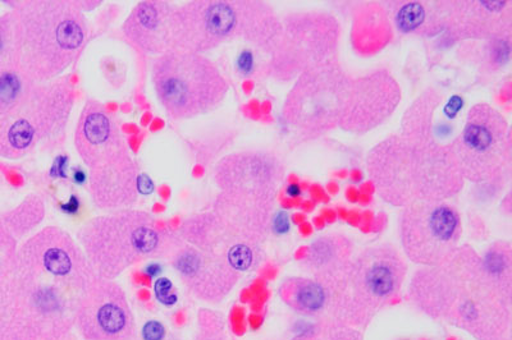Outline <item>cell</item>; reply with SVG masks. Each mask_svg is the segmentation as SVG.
Listing matches in <instances>:
<instances>
[{
    "instance_id": "7a4b0ae2",
    "label": "cell",
    "mask_w": 512,
    "mask_h": 340,
    "mask_svg": "<svg viewBox=\"0 0 512 340\" xmlns=\"http://www.w3.org/2000/svg\"><path fill=\"white\" fill-rule=\"evenodd\" d=\"M408 300L424 315L475 339L496 340L510 334L512 294L493 282L482 256L468 245L457 248L440 265L416 270Z\"/></svg>"
},
{
    "instance_id": "f35d334b",
    "label": "cell",
    "mask_w": 512,
    "mask_h": 340,
    "mask_svg": "<svg viewBox=\"0 0 512 340\" xmlns=\"http://www.w3.org/2000/svg\"><path fill=\"white\" fill-rule=\"evenodd\" d=\"M173 321H175V325L178 326V328H181V326H184L187 321V316L185 311H177L175 315H173Z\"/></svg>"
},
{
    "instance_id": "9a60e30c",
    "label": "cell",
    "mask_w": 512,
    "mask_h": 340,
    "mask_svg": "<svg viewBox=\"0 0 512 340\" xmlns=\"http://www.w3.org/2000/svg\"><path fill=\"white\" fill-rule=\"evenodd\" d=\"M461 234V215L446 201L415 202L402 210V248L414 264H442L460 247Z\"/></svg>"
},
{
    "instance_id": "52a82bcc",
    "label": "cell",
    "mask_w": 512,
    "mask_h": 340,
    "mask_svg": "<svg viewBox=\"0 0 512 340\" xmlns=\"http://www.w3.org/2000/svg\"><path fill=\"white\" fill-rule=\"evenodd\" d=\"M77 154L89 168L90 194L100 209L128 210L139 194V173L120 123L98 100L86 101L75 133Z\"/></svg>"
},
{
    "instance_id": "d590c367",
    "label": "cell",
    "mask_w": 512,
    "mask_h": 340,
    "mask_svg": "<svg viewBox=\"0 0 512 340\" xmlns=\"http://www.w3.org/2000/svg\"><path fill=\"white\" fill-rule=\"evenodd\" d=\"M9 294L0 293V339H2L4 326H6Z\"/></svg>"
},
{
    "instance_id": "4fadbf2b",
    "label": "cell",
    "mask_w": 512,
    "mask_h": 340,
    "mask_svg": "<svg viewBox=\"0 0 512 340\" xmlns=\"http://www.w3.org/2000/svg\"><path fill=\"white\" fill-rule=\"evenodd\" d=\"M448 147L464 179L478 185H504L509 179L511 130L505 117L491 105H474Z\"/></svg>"
},
{
    "instance_id": "3957f363",
    "label": "cell",
    "mask_w": 512,
    "mask_h": 340,
    "mask_svg": "<svg viewBox=\"0 0 512 340\" xmlns=\"http://www.w3.org/2000/svg\"><path fill=\"white\" fill-rule=\"evenodd\" d=\"M368 173L382 199L399 208L446 201L465 183L450 147L402 133L374 146L368 155Z\"/></svg>"
},
{
    "instance_id": "d4e9b609",
    "label": "cell",
    "mask_w": 512,
    "mask_h": 340,
    "mask_svg": "<svg viewBox=\"0 0 512 340\" xmlns=\"http://www.w3.org/2000/svg\"><path fill=\"white\" fill-rule=\"evenodd\" d=\"M392 27L404 35L432 36L445 31V4L396 2L384 6Z\"/></svg>"
},
{
    "instance_id": "5bb4252c",
    "label": "cell",
    "mask_w": 512,
    "mask_h": 340,
    "mask_svg": "<svg viewBox=\"0 0 512 340\" xmlns=\"http://www.w3.org/2000/svg\"><path fill=\"white\" fill-rule=\"evenodd\" d=\"M340 38V24L327 13H296L287 17L267 54L264 72L274 80H294L310 68L335 59Z\"/></svg>"
},
{
    "instance_id": "836d02e7",
    "label": "cell",
    "mask_w": 512,
    "mask_h": 340,
    "mask_svg": "<svg viewBox=\"0 0 512 340\" xmlns=\"http://www.w3.org/2000/svg\"><path fill=\"white\" fill-rule=\"evenodd\" d=\"M166 335V329L157 320L149 321L143 328L144 340H163Z\"/></svg>"
},
{
    "instance_id": "e0dca14e",
    "label": "cell",
    "mask_w": 512,
    "mask_h": 340,
    "mask_svg": "<svg viewBox=\"0 0 512 340\" xmlns=\"http://www.w3.org/2000/svg\"><path fill=\"white\" fill-rule=\"evenodd\" d=\"M285 178V168L276 155L264 151H241L226 156L214 169L222 192L276 201Z\"/></svg>"
},
{
    "instance_id": "30bf717a",
    "label": "cell",
    "mask_w": 512,
    "mask_h": 340,
    "mask_svg": "<svg viewBox=\"0 0 512 340\" xmlns=\"http://www.w3.org/2000/svg\"><path fill=\"white\" fill-rule=\"evenodd\" d=\"M406 275L408 264L396 247L383 243L365 248L352 259L332 319L360 332L367 329L399 296Z\"/></svg>"
},
{
    "instance_id": "74e56055",
    "label": "cell",
    "mask_w": 512,
    "mask_h": 340,
    "mask_svg": "<svg viewBox=\"0 0 512 340\" xmlns=\"http://www.w3.org/2000/svg\"><path fill=\"white\" fill-rule=\"evenodd\" d=\"M135 282L137 284H141V286L149 287L152 284V277L148 274L144 273H135L134 275Z\"/></svg>"
},
{
    "instance_id": "f1b7e54d",
    "label": "cell",
    "mask_w": 512,
    "mask_h": 340,
    "mask_svg": "<svg viewBox=\"0 0 512 340\" xmlns=\"http://www.w3.org/2000/svg\"><path fill=\"white\" fill-rule=\"evenodd\" d=\"M17 255V240L0 220V293L11 292L17 269Z\"/></svg>"
},
{
    "instance_id": "83f0119b",
    "label": "cell",
    "mask_w": 512,
    "mask_h": 340,
    "mask_svg": "<svg viewBox=\"0 0 512 340\" xmlns=\"http://www.w3.org/2000/svg\"><path fill=\"white\" fill-rule=\"evenodd\" d=\"M44 217L45 208L43 201H41L39 196H30L26 197V200L2 222L18 241V238L34 231V228L43 222Z\"/></svg>"
},
{
    "instance_id": "6da1fadb",
    "label": "cell",
    "mask_w": 512,
    "mask_h": 340,
    "mask_svg": "<svg viewBox=\"0 0 512 340\" xmlns=\"http://www.w3.org/2000/svg\"><path fill=\"white\" fill-rule=\"evenodd\" d=\"M96 277L70 233L41 229L18 247L0 340H75L77 312Z\"/></svg>"
},
{
    "instance_id": "60d3db41",
    "label": "cell",
    "mask_w": 512,
    "mask_h": 340,
    "mask_svg": "<svg viewBox=\"0 0 512 340\" xmlns=\"http://www.w3.org/2000/svg\"><path fill=\"white\" fill-rule=\"evenodd\" d=\"M249 321L251 328L258 329L259 326L262 325L263 319L259 315H251Z\"/></svg>"
},
{
    "instance_id": "8992f818",
    "label": "cell",
    "mask_w": 512,
    "mask_h": 340,
    "mask_svg": "<svg viewBox=\"0 0 512 340\" xmlns=\"http://www.w3.org/2000/svg\"><path fill=\"white\" fill-rule=\"evenodd\" d=\"M281 29L282 21L268 3L192 0L176 7L172 49L205 54L241 40L268 54Z\"/></svg>"
},
{
    "instance_id": "d6986e66",
    "label": "cell",
    "mask_w": 512,
    "mask_h": 340,
    "mask_svg": "<svg viewBox=\"0 0 512 340\" xmlns=\"http://www.w3.org/2000/svg\"><path fill=\"white\" fill-rule=\"evenodd\" d=\"M169 259L189 291L205 302H221L241 278L221 257L185 241Z\"/></svg>"
},
{
    "instance_id": "d6a6232c",
    "label": "cell",
    "mask_w": 512,
    "mask_h": 340,
    "mask_svg": "<svg viewBox=\"0 0 512 340\" xmlns=\"http://www.w3.org/2000/svg\"><path fill=\"white\" fill-rule=\"evenodd\" d=\"M198 340H226L224 326L222 325H204L200 326Z\"/></svg>"
},
{
    "instance_id": "ffe728a7",
    "label": "cell",
    "mask_w": 512,
    "mask_h": 340,
    "mask_svg": "<svg viewBox=\"0 0 512 340\" xmlns=\"http://www.w3.org/2000/svg\"><path fill=\"white\" fill-rule=\"evenodd\" d=\"M445 31L452 40L486 41L511 34L510 2H448Z\"/></svg>"
},
{
    "instance_id": "b9f144b4",
    "label": "cell",
    "mask_w": 512,
    "mask_h": 340,
    "mask_svg": "<svg viewBox=\"0 0 512 340\" xmlns=\"http://www.w3.org/2000/svg\"><path fill=\"white\" fill-rule=\"evenodd\" d=\"M137 297H139L140 301L149 302L150 298H152V294L148 289H140L139 293H137Z\"/></svg>"
},
{
    "instance_id": "ab89813d",
    "label": "cell",
    "mask_w": 512,
    "mask_h": 340,
    "mask_svg": "<svg viewBox=\"0 0 512 340\" xmlns=\"http://www.w3.org/2000/svg\"><path fill=\"white\" fill-rule=\"evenodd\" d=\"M286 194L290 197H297L301 194V187L297 183H291L286 187Z\"/></svg>"
},
{
    "instance_id": "ac0fdd59",
    "label": "cell",
    "mask_w": 512,
    "mask_h": 340,
    "mask_svg": "<svg viewBox=\"0 0 512 340\" xmlns=\"http://www.w3.org/2000/svg\"><path fill=\"white\" fill-rule=\"evenodd\" d=\"M401 101V89L390 72L376 71L354 77L349 104L340 128L364 135L381 126Z\"/></svg>"
},
{
    "instance_id": "8d00e7d4",
    "label": "cell",
    "mask_w": 512,
    "mask_h": 340,
    "mask_svg": "<svg viewBox=\"0 0 512 340\" xmlns=\"http://www.w3.org/2000/svg\"><path fill=\"white\" fill-rule=\"evenodd\" d=\"M272 223L278 232H286L288 231V228H290V225H288V218L283 213L277 214L276 219H274Z\"/></svg>"
},
{
    "instance_id": "8fae6325",
    "label": "cell",
    "mask_w": 512,
    "mask_h": 340,
    "mask_svg": "<svg viewBox=\"0 0 512 340\" xmlns=\"http://www.w3.org/2000/svg\"><path fill=\"white\" fill-rule=\"evenodd\" d=\"M152 80L160 105L173 121H187L219 108L228 94L221 71L204 54L172 49L155 58Z\"/></svg>"
},
{
    "instance_id": "2e32d148",
    "label": "cell",
    "mask_w": 512,
    "mask_h": 340,
    "mask_svg": "<svg viewBox=\"0 0 512 340\" xmlns=\"http://www.w3.org/2000/svg\"><path fill=\"white\" fill-rule=\"evenodd\" d=\"M77 332L86 340H135L134 315L123 289L113 280L96 277L82 297Z\"/></svg>"
},
{
    "instance_id": "4316f807",
    "label": "cell",
    "mask_w": 512,
    "mask_h": 340,
    "mask_svg": "<svg viewBox=\"0 0 512 340\" xmlns=\"http://www.w3.org/2000/svg\"><path fill=\"white\" fill-rule=\"evenodd\" d=\"M484 269L493 282L512 294V248L509 242H495L482 256Z\"/></svg>"
},
{
    "instance_id": "44dd1931",
    "label": "cell",
    "mask_w": 512,
    "mask_h": 340,
    "mask_svg": "<svg viewBox=\"0 0 512 340\" xmlns=\"http://www.w3.org/2000/svg\"><path fill=\"white\" fill-rule=\"evenodd\" d=\"M464 101L459 95L446 98L434 90L419 96L405 114L402 135L415 139L443 144V140H455L456 119L463 110ZM446 146V145H445Z\"/></svg>"
},
{
    "instance_id": "603a6c76",
    "label": "cell",
    "mask_w": 512,
    "mask_h": 340,
    "mask_svg": "<svg viewBox=\"0 0 512 340\" xmlns=\"http://www.w3.org/2000/svg\"><path fill=\"white\" fill-rule=\"evenodd\" d=\"M354 259V245L344 234L331 233L319 237L306 248L303 269L309 278L320 282L342 284Z\"/></svg>"
},
{
    "instance_id": "e575fe53",
    "label": "cell",
    "mask_w": 512,
    "mask_h": 340,
    "mask_svg": "<svg viewBox=\"0 0 512 340\" xmlns=\"http://www.w3.org/2000/svg\"><path fill=\"white\" fill-rule=\"evenodd\" d=\"M231 324L233 333L242 335L246 332L245 310L236 306L231 312Z\"/></svg>"
},
{
    "instance_id": "7bdbcfd3",
    "label": "cell",
    "mask_w": 512,
    "mask_h": 340,
    "mask_svg": "<svg viewBox=\"0 0 512 340\" xmlns=\"http://www.w3.org/2000/svg\"><path fill=\"white\" fill-rule=\"evenodd\" d=\"M496 340H511L510 334H506V335H504V337H502L500 339H496Z\"/></svg>"
},
{
    "instance_id": "ba28073f",
    "label": "cell",
    "mask_w": 512,
    "mask_h": 340,
    "mask_svg": "<svg viewBox=\"0 0 512 340\" xmlns=\"http://www.w3.org/2000/svg\"><path fill=\"white\" fill-rule=\"evenodd\" d=\"M182 237L140 210L96 217L77 233V242L98 277L113 280L146 260L171 257Z\"/></svg>"
},
{
    "instance_id": "cb8c5ba5",
    "label": "cell",
    "mask_w": 512,
    "mask_h": 340,
    "mask_svg": "<svg viewBox=\"0 0 512 340\" xmlns=\"http://www.w3.org/2000/svg\"><path fill=\"white\" fill-rule=\"evenodd\" d=\"M342 284L320 282L309 277H291L282 283L280 297L297 314L318 317L319 320L332 319Z\"/></svg>"
},
{
    "instance_id": "277c9868",
    "label": "cell",
    "mask_w": 512,
    "mask_h": 340,
    "mask_svg": "<svg viewBox=\"0 0 512 340\" xmlns=\"http://www.w3.org/2000/svg\"><path fill=\"white\" fill-rule=\"evenodd\" d=\"M11 16L18 70L34 84L63 77L88 44L89 25L75 2L30 0Z\"/></svg>"
},
{
    "instance_id": "5b68a950",
    "label": "cell",
    "mask_w": 512,
    "mask_h": 340,
    "mask_svg": "<svg viewBox=\"0 0 512 340\" xmlns=\"http://www.w3.org/2000/svg\"><path fill=\"white\" fill-rule=\"evenodd\" d=\"M273 205L258 197L221 192L212 209L182 224V240L245 273L263 261Z\"/></svg>"
},
{
    "instance_id": "1f68e13d",
    "label": "cell",
    "mask_w": 512,
    "mask_h": 340,
    "mask_svg": "<svg viewBox=\"0 0 512 340\" xmlns=\"http://www.w3.org/2000/svg\"><path fill=\"white\" fill-rule=\"evenodd\" d=\"M155 294H157L158 301L166 306L175 305L178 301V294L173 288V284L168 279H158L155 283Z\"/></svg>"
},
{
    "instance_id": "4dcf8cb0",
    "label": "cell",
    "mask_w": 512,
    "mask_h": 340,
    "mask_svg": "<svg viewBox=\"0 0 512 340\" xmlns=\"http://www.w3.org/2000/svg\"><path fill=\"white\" fill-rule=\"evenodd\" d=\"M483 66L489 71H498L510 62L511 55V34L497 36L491 40L484 41Z\"/></svg>"
},
{
    "instance_id": "7402d4cb",
    "label": "cell",
    "mask_w": 512,
    "mask_h": 340,
    "mask_svg": "<svg viewBox=\"0 0 512 340\" xmlns=\"http://www.w3.org/2000/svg\"><path fill=\"white\" fill-rule=\"evenodd\" d=\"M175 4L164 0L137 3L123 24V34L141 53L162 55L172 50Z\"/></svg>"
},
{
    "instance_id": "9c48e42d",
    "label": "cell",
    "mask_w": 512,
    "mask_h": 340,
    "mask_svg": "<svg viewBox=\"0 0 512 340\" xmlns=\"http://www.w3.org/2000/svg\"><path fill=\"white\" fill-rule=\"evenodd\" d=\"M75 95V86L64 76L27 87L0 119V155L21 159L61 144L75 108Z\"/></svg>"
},
{
    "instance_id": "7c38bea8",
    "label": "cell",
    "mask_w": 512,
    "mask_h": 340,
    "mask_svg": "<svg viewBox=\"0 0 512 340\" xmlns=\"http://www.w3.org/2000/svg\"><path fill=\"white\" fill-rule=\"evenodd\" d=\"M352 80L336 59L296 78L283 105L286 123L306 139L336 130L344 119L349 104Z\"/></svg>"
},
{
    "instance_id": "484cf974",
    "label": "cell",
    "mask_w": 512,
    "mask_h": 340,
    "mask_svg": "<svg viewBox=\"0 0 512 340\" xmlns=\"http://www.w3.org/2000/svg\"><path fill=\"white\" fill-rule=\"evenodd\" d=\"M393 27L383 4L369 3L355 16L352 40L363 54H374L391 41Z\"/></svg>"
},
{
    "instance_id": "f546056e",
    "label": "cell",
    "mask_w": 512,
    "mask_h": 340,
    "mask_svg": "<svg viewBox=\"0 0 512 340\" xmlns=\"http://www.w3.org/2000/svg\"><path fill=\"white\" fill-rule=\"evenodd\" d=\"M291 340H363V333L333 319H320Z\"/></svg>"
}]
</instances>
